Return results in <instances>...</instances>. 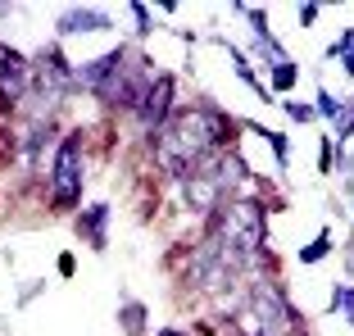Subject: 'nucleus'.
I'll list each match as a JSON object with an SVG mask.
<instances>
[{"mask_svg":"<svg viewBox=\"0 0 354 336\" xmlns=\"http://www.w3.org/2000/svg\"><path fill=\"white\" fill-rule=\"evenodd\" d=\"M214 241L232 263H245L263 245V209L254 200H232L214 223Z\"/></svg>","mask_w":354,"mask_h":336,"instance_id":"obj_2","label":"nucleus"},{"mask_svg":"<svg viewBox=\"0 0 354 336\" xmlns=\"http://www.w3.org/2000/svg\"><path fill=\"white\" fill-rule=\"evenodd\" d=\"M341 59H345V68L354 73V32H350V37L341 41Z\"/></svg>","mask_w":354,"mask_h":336,"instance_id":"obj_8","label":"nucleus"},{"mask_svg":"<svg viewBox=\"0 0 354 336\" xmlns=\"http://www.w3.org/2000/svg\"><path fill=\"white\" fill-rule=\"evenodd\" d=\"M32 95V68L19 50L10 46H0V100L5 105H23Z\"/></svg>","mask_w":354,"mask_h":336,"instance_id":"obj_4","label":"nucleus"},{"mask_svg":"<svg viewBox=\"0 0 354 336\" xmlns=\"http://www.w3.org/2000/svg\"><path fill=\"white\" fill-rule=\"evenodd\" d=\"M173 95H177V82L173 77L159 73L155 82L146 86V95H141V109H136V118H141V127H150V132H159V127L168 123V109H173Z\"/></svg>","mask_w":354,"mask_h":336,"instance_id":"obj_5","label":"nucleus"},{"mask_svg":"<svg viewBox=\"0 0 354 336\" xmlns=\"http://www.w3.org/2000/svg\"><path fill=\"white\" fill-rule=\"evenodd\" d=\"M104 14H91V10H73L68 19H59V32H82V28H104Z\"/></svg>","mask_w":354,"mask_h":336,"instance_id":"obj_7","label":"nucleus"},{"mask_svg":"<svg viewBox=\"0 0 354 336\" xmlns=\"http://www.w3.org/2000/svg\"><path fill=\"white\" fill-rule=\"evenodd\" d=\"M218 141H223L218 118L191 109V114L168 118V123L155 132V159H159V168H168V173H177V178H191V173L214 155Z\"/></svg>","mask_w":354,"mask_h":336,"instance_id":"obj_1","label":"nucleus"},{"mask_svg":"<svg viewBox=\"0 0 354 336\" xmlns=\"http://www.w3.org/2000/svg\"><path fill=\"white\" fill-rule=\"evenodd\" d=\"M291 77H295V68H291V64H281V68H277V82H281V86H291Z\"/></svg>","mask_w":354,"mask_h":336,"instance_id":"obj_10","label":"nucleus"},{"mask_svg":"<svg viewBox=\"0 0 354 336\" xmlns=\"http://www.w3.org/2000/svg\"><path fill=\"white\" fill-rule=\"evenodd\" d=\"M341 309H345V318L354 323V291H341Z\"/></svg>","mask_w":354,"mask_h":336,"instance_id":"obj_9","label":"nucleus"},{"mask_svg":"<svg viewBox=\"0 0 354 336\" xmlns=\"http://www.w3.org/2000/svg\"><path fill=\"white\" fill-rule=\"evenodd\" d=\"M82 137H64L59 150H55V164H50V191H55V205H77L82 196Z\"/></svg>","mask_w":354,"mask_h":336,"instance_id":"obj_3","label":"nucleus"},{"mask_svg":"<svg viewBox=\"0 0 354 336\" xmlns=\"http://www.w3.org/2000/svg\"><path fill=\"white\" fill-rule=\"evenodd\" d=\"M164 336H177V332H164Z\"/></svg>","mask_w":354,"mask_h":336,"instance_id":"obj_11","label":"nucleus"},{"mask_svg":"<svg viewBox=\"0 0 354 336\" xmlns=\"http://www.w3.org/2000/svg\"><path fill=\"white\" fill-rule=\"evenodd\" d=\"M104 214H109L104 205H95L91 214H82V241H86V245H95V250L104 245Z\"/></svg>","mask_w":354,"mask_h":336,"instance_id":"obj_6","label":"nucleus"}]
</instances>
